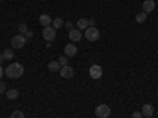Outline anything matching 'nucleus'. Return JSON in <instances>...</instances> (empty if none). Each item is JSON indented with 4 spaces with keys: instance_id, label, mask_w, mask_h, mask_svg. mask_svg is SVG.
<instances>
[{
    "instance_id": "f8f14e48",
    "label": "nucleus",
    "mask_w": 158,
    "mask_h": 118,
    "mask_svg": "<svg viewBox=\"0 0 158 118\" xmlns=\"http://www.w3.org/2000/svg\"><path fill=\"white\" fill-rule=\"evenodd\" d=\"M40 24L43 25V27H49V25H52V19L49 14H41L40 16Z\"/></svg>"
},
{
    "instance_id": "f257e3e1",
    "label": "nucleus",
    "mask_w": 158,
    "mask_h": 118,
    "mask_svg": "<svg viewBox=\"0 0 158 118\" xmlns=\"http://www.w3.org/2000/svg\"><path fill=\"white\" fill-rule=\"evenodd\" d=\"M5 74L10 79H19L24 74V66L21 63H10L6 66V69H5Z\"/></svg>"
},
{
    "instance_id": "c85d7f7f",
    "label": "nucleus",
    "mask_w": 158,
    "mask_h": 118,
    "mask_svg": "<svg viewBox=\"0 0 158 118\" xmlns=\"http://www.w3.org/2000/svg\"><path fill=\"white\" fill-rule=\"evenodd\" d=\"M156 115H158V112H156Z\"/></svg>"
},
{
    "instance_id": "4be33fe9",
    "label": "nucleus",
    "mask_w": 158,
    "mask_h": 118,
    "mask_svg": "<svg viewBox=\"0 0 158 118\" xmlns=\"http://www.w3.org/2000/svg\"><path fill=\"white\" fill-rule=\"evenodd\" d=\"M3 91H6V84L5 82H0V93H3Z\"/></svg>"
},
{
    "instance_id": "1a4fd4ad",
    "label": "nucleus",
    "mask_w": 158,
    "mask_h": 118,
    "mask_svg": "<svg viewBox=\"0 0 158 118\" xmlns=\"http://www.w3.org/2000/svg\"><path fill=\"white\" fill-rule=\"evenodd\" d=\"M153 10H155V0H144L142 2V11L149 14Z\"/></svg>"
},
{
    "instance_id": "5701e85b",
    "label": "nucleus",
    "mask_w": 158,
    "mask_h": 118,
    "mask_svg": "<svg viewBox=\"0 0 158 118\" xmlns=\"http://www.w3.org/2000/svg\"><path fill=\"white\" fill-rule=\"evenodd\" d=\"M142 116H144V115H142L141 112H135L133 115H131V118H142Z\"/></svg>"
},
{
    "instance_id": "bb28decb",
    "label": "nucleus",
    "mask_w": 158,
    "mask_h": 118,
    "mask_svg": "<svg viewBox=\"0 0 158 118\" xmlns=\"http://www.w3.org/2000/svg\"><path fill=\"white\" fill-rule=\"evenodd\" d=\"M3 60H5V58H3V55L0 54V65H2V61H3Z\"/></svg>"
},
{
    "instance_id": "20e7f679",
    "label": "nucleus",
    "mask_w": 158,
    "mask_h": 118,
    "mask_svg": "<svg viewBox=\"0 0 158 118\" xmlns=\"http://www.w3.org/2000/svg\"><path fill=\"white\" fill-rule=\"evenodd\" d=\"M25 41H27V38H25L24 35H15L11 38V47L15 49H21L25 46Z\"/></svg>"
},
{
    "instance_id": "2eb2a0df",
    "label": "nucleus",
    "mask_w": 158,
    "mask_h": 118,
    "mask_svg": "<svg viewBox=\"0 0 158 118\" xmlns=\"http://www.w3.org/2000/svg\"><path fill=\"white\" fill-rule=\"evenodd\" d=\"M19 96V90L18 88H10V90H6V98L8 99H16Z\"/></svg>"
},
{
    "instance_id": "f3484780",
    "label": "nucleus",
    "mask_w": 158,
    "mask_h": 118,
    "mask_svg": "<svg viewBox=\"0 0 158 118\" xmlns=\"http://www.w3.org/2000/svg\"><path fill=\"white\" fill-rule=\"evenodd\" d=\"M146 21H147V13L141 11V13H138V14H136V22L138 24H142V22H146Z\"/></svg>"
},
{
    "instance_id": "39448f33",
    "label": "nucleus",
    "mask_w": 158,
    "mask_h": 118,
    "mask_svg": "<svg viewBox=\"0 0 158 118\" xmlns=\"http://www.w3.org/2000/svg\"><path fill=\"white\" fill-rule=\"evenodd\" d=\"M41 35H43V38L46 39L48 43H51V41H54V39H56V29L52 27V25H49V27H44Z\"/></svg>"
},
{
    "instance_id": "a878e982",
    "label": "nucleus",
    "mask_w": 158,
    "mask_h": 118,
    "mask_svg": "<svg viewBox=\"0 0 158 118\" xmlns=\"http://www.w3.org/2000/svg\"><path fill=\"white\" fill-rule=\"evenodd\" d=\"M2 77H3V68L0 66V79H2Z\"/></svg>"
},
{
    "instance_id": "a211bd4d",
    "label": "nucleus",
    "mask_w": 158,
    "mask_h": 118,
    "mask_svg": "<svg viewBox=\"0 0 158 118\" xmlns=\"http://www.w3.org/2000/svg\"><path fill=\"white\" fill-rule=\"evenodd\" d=\"M65 25V22H63V19H60V18H56L54 21H52V27L54 29H62Z\"/></svg>"
},
{
    "instance_id": "393cba45",
    "label": "nucleus",
    "mask_w": 158,
    "mask_h": 118,
    "mask_svg": "<svg viewBox=\"0 0 158 118\" xmlns=\"http://www.w3.org/2000/svg\"><path fill=\"white\" fill-rule=\"evenodd\" d=\"M32 36H33V33H32V32H30V30H29V32H27V33H25V38H32Z\"/></svg>"
},
{
    "instance_id": "423d86ee",
    "label": "nucleus",
    "mask_w": 158,
    "mask_h": 118,
    "mask_svg": "<svg viewBox=\"0 0 158 118\" xmlns=\"http://www.w3.org/2000/svg\"><path fill=\"white\" fill-rule=\"evenodd\" d=\"M89 74H90L92 79H100L103 76V68L100 65H92L90 69H89Z\"/></svg>"
},
{
    "instance_id": "412c9836",
    "label": "nucleus",
    "mask_w": 158,
    "mask_h": 118,
    "mask_svg": "<svg viewBox=\"0 0 158 118\" xmlns=\"http://www.w3.org/2000/svg\"><path fill=\"white\" fill-rule=\"evenodd\" d=\"M59 65H60V66H67V65H68V60H67V55H62V57L59 58Z\"/></svg>"
},
{
    "instance_id": "7ed1b4c3",
    "label": "nucleus",
    "mask_w": 158,
    "mask_h": 118,
    "mask_svg": "<svg viewBox=\"0 0 158 118\" xmlns=\"http://www.w3.org/2000/svg\"><path fill=\"white\" fill-rule=\"evenodd\" d=\"M95 115L98 118H108L111 115V107L108 104H100V106L95 109Z\"/></svg>"
},
{
    "instance_id": "aec40b11",
    "label": "nucleus",
    "mask_w": 158,
    "mask_h": 118,
    "mask_svg": "<svg viewBox=\"0 0 158 118\" xmlns=\"http://www.w3.org/2000/svg\"><path fill=\"white\" fill-rule=\"evenodd\" d=\"M27 32H29V27L22 22V24L19 25V35H24V36H25V33H27Z\"/></svg>"
},
{
    "instance_id": "dca6fc26",
    "label": "nucleus",
    "mask_w": 158,
    "mask_h": 118,
    "mask_svg": "<svg viewBox=\"0 0 158 118\" xmlns=\"http://www.w3.org/2000/svg\"><path fill=\"white\" fill-rule=\"evenodd\" d=\"M2 55H3L5 60H13V58H15V50H13V49H5L2 52Z\"/></svg>"
},
{
    "instance_id": "9d476101",
    "label": "nucleus",
    "mask_w": 158,
    "mask_h": 118,
    "mask_svg": "<svg viewBox=\"0 0 158 118\" xmlns=\"http://www.w3.org/2000/svg\"><path fill=\"white\" fill-rule=\"evenodd\" d=\"M68 36H70V39H71L73 43H77V41H81V38H82V33H81V30H77V29H73V30H70Z\"/></svg>"
},
{
    "instance_id": "cd10ccee",
    "label": "nucleus",
    "mask_w": 158,
    "mask_h": 118,
    "mask_svg": "<svg viewBox=\"0 0 158 118\" xmlns=\"http://www.w3.org/2000/svg\"><path fill=\"white\" fill-rule=\"evenodd\" d=\"M146 118H152V116H146Z\"/></svg>"
},
{
    "instance_id": "0eeeda50",
    "label": "nucleus",
    "mask_w": 158,
    "mask_h": 118,
    "mask_svg": "<svg viewBox=\"0 0 158 118\" xmlns=\"http://www.w3.org/2000/svg\"><path fill=\"white\" fill-rule=\"evenodd\" d=\"M59 73H60V76H62L63 79H71V77L74 76V69H73L71 66H68V65H67V66H62Z\"/></svg>"
},
{
    "instance_id": "b1692460",
    "label": "nucleus",
    "mask_w": 158,
    "mask_h": 118,
    "mask_svg": "<svg viewBox=\"0 0 158 118\" xmlns=\"http://www.w3.org/2000/svg\"><path fill=\"white\" fill-rule=\"evenodd\" d=\"M67 29H68V30H73V24H71V22H67Z\"/></svg>"
},
{
    "instance_id": "ddd939ff",
    "label": "nucleus",
    "mask_w": 158,
    "mask_h": 118,
    "mask_svg": "<svg viewBox=\"0 0 158 118\" xmlns=\"http://www.w3.org/2000/svg\"><path fill=\"white\" fill-rule=\"evenodd\" d=\"M76 27H77V30H85V29H89V27H90V25H89V19L81 18V19L76 22Z\"/></svg>"
},
{
    "instance_id": "6e6552de",
    "label": "nucleus",
    "mask_w": 158,
    "mask_h": 118,
    "mask_svg": "<svg viewBox=\"0 0 158 118\" xmlns=\"http://www.w3.org/2000/svg\"><path fill=\"white\" fill-rule=\"evenodd\" d=\"M63 49H65V55H67V57H74L77 54V47H76L74 43H68Z\"/></svg>"
},
{
    "instance_id": "f03ea898",
    "label": "nucleus",
    "mask_w": 158,
    "mask_h": 118,
    "mask_svg": "<svg viewBox=\"0 0 158 118\" xmlns=\"http://www.w3.org/2000/svg\"><path fill=\"white\" fill-rule=\"evenodd\" d=\"M85 39L90 43H94V41H98V38H100V30L97 27H89L85 29V33H84Z\"/></svg>"
},
{
    "instance_id": "9b49d317",
    "label": "nucleus",
    "mask_w": 158,
    "mask_h": 118,
    "mask_svg": "<svg viewBox=\"0 0 158 118\" xmlns=\"http://www.w3.org/2000/svg\"><path fill=\"white\" fill-rule=\"evenodd\" d=\"M153 112H155V109H153L152 104H144V106H142V110H141V113H142L144 116H152Z\"/></svg>"
},
{
    "instance_id": "6ab92c4d",
    "label": "nucleus",
    "mask_w": 158,
    "mask_h": 118,
    "mask_svg": "<svg viewBox=\"0 0 158 118\" xmlns=\"http://www.w3.org/2000/svg\"><path fill=\"white\" fill-rule=\"evenodd\" d=\"M10 118H25V115H24V112H21V110H13L11 115H10Z\"/></svg>"
},
{
    "instance_id": "4468645a",
    "label": "nucleus",
    "mask_w": 158,
    "mask_h": 118,
    "mask_svg": "<svg viewBox=\"0 0 158 118\" xmlns=\"http://www.w3.org/2000/svg\"><path fill=\"white\" fill-rule=\"evenodd\" d=\"M60 65H59V61H49L48 63V69L51 71V73H57V71H60Z\"/></svg>"
}]
</instances>
